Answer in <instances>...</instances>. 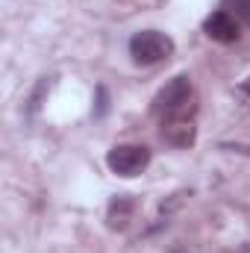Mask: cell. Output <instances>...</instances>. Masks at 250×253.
<instances>
[{
	"label": "cell",
	"mask_w": 250,
	"mask_h": 253,
	"mask_svg": "<svg viewBox=\"0 0 250 253\" xmlns=\"http://www.w3.org/2000/svg\"><path fill=\"white\" fill-rule=\"evenodd\" d=\"M203 33H206L212 42H218V44H233V42H239L242 27H239V21H236L227 9H218V12H212V15L203 21Z\"/></svg>",
	"instance_id": "cell-4"
},
{
	"label": "cell",
	"mask_w": 250,
	"mask_h": 253,
	"mask_svg": "<svg viewBox=\"0 0 250 253\" xmlns=\"http://www.w3.org/2000/svg\"><path fill=\"white\" fill-rule=\"evenodd\" d=\"M171 53H174V42H171V36H165L159 30H141L129 39V56L135 65L150 68V65L165 62Z\"/></svg>",
	"instance_id": "cell-2"
},
{
	"label": "cell",
	"mask_w": 250,
	"mask_h": 253,
	"mask_svg": "<svg viewBox=\"0 0 250 253\" xmlns=\"http://www.w3.org/2000/svg\"><path fill=\"white\" fill-rule=\"evenodd\" d=\"M153 112L168 121V118H191L194 115V85L186 74H177L174 80H168L156 100H153Z\"/></svg>",
	"instance_id": "cell-1"
},
{
	"label": "cell",
	"mask_w": 250,
	"mask_h": 253,
	"mask_svg": "<svg viewBox=\"0 0 250 253\" xmlns=\"http://www.w3.org/2000/svg\"><path fill=\"white\" fill-rule=\"evenodd\" d=\"M221 150H239V153H248L250 156V147H245V144H221Z\"/></svg>",
	"instance_id": "cell-11"
},
{
	"label": "cell",
	"mask_w": 250,
	"mask_h": 253,
	"mask_svg": "<svg viewBox=\"0 0 250 253\" xmlns=\"http://www.w3.org/2000/svg\"><path fill=\"white\" fill-rule=\"evenodd\" d=\"M239 94H242V100H245V106H250V77L239 85Z\"/></svg>",
	"instance_id": "cell-10"
},
{
	"label": "cell",
	"mask_w": 250,
	"mask_h": 253,
	"mask_svg": "<svg viewBox=\"0 0 250 253\" xmlns=\"http://www.w3.org/2000/svg\"><path fill=\"white\" fill-rule=\"evenodd\" d=\"M50 88V80L47 77H42V83L36 85V91H33V97H30V112H36L39 106H42V97H44V91Z\"/></svg>",
	"instance_id": "cell-8"
},
{
	"label": "cell",
	"mask_w": 250,
	"mask_h": 253,
	"mask_svg": "<svg viewBox=\"0 0 250 253\" xmlns=\"http://www.w3.org/2000/svg\"><path fill=\"white\" fill-rule=\"evenodd\" d=\"M162 138L171 147H191L197 141V126L191 118H168L162 121Z\"/></svg>",
	"instance_id": "cell-5"
},
{
	"label": "cell",
	"mask_w": 250,
	"mask_h": 253,
	"mask_svg": "<svg viewBox=\"0 0 250 253\" xmlns=\"http://www.w3.org/2000/svg\"><path fill=\"white\" fill-rule=\"evenodd\" d=\"M106 165L118 177H138L150 165V150L144 144H115L106 153Z\"/></svg>",
	"instance_id": "cell-3"
},
{
	"label": "cell",
	"mask_w": 250,
	"mask_h": 253,
	"mask_svg": "<svg viewBox=\"0 0 250 253\" xmlns=\"http://www.w3.org/2000/svg\"><path fill=\"white\" fill-rule=\"evenodd\" d=\"M106 109H109V94H106V88L100 85V88H97V115L103 118V115H106Z\"/></svg>",
	"instance_id": "cell-9"
},
{
	"label": "cell",
	"mask_w": 250,
	"mask_h": 253,
	"mask_svg": "<svg viewBox=\"0 0 250 253\" xmlns=\"http://www.w3.org/2000/svg\"><path fill=\"white\" fill-rule=\"evenodd\" d=\"M135 215V197L132 194H118L109 200V209H106V224L109 230H126V224L132 221Z\"/></svg>",
	"instance_id": "cell-6"
},
{
	"label": "cell",
	"mask_w": 250,
	"mask_h": 253,
	"mask_svg": "<svg viewBox=\"0 0 250 253\" xmlns=\"http://www.w3.org/2000/svg\"><path fill=\"white\" fill-rule=\"evenodd\" d=\"M224 9H227L236 21L250 24V0H224Z\"/></svg>",
	"instance_id": "cell-7"
}]
</instances>
